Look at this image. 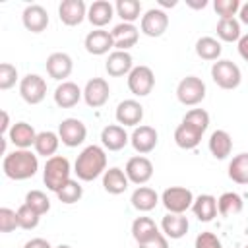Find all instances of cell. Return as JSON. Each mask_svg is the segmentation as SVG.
I'll return each instance as SVG.
<instances>
[{
  "instance_id": "6da1fadb",
  "label": "cell",
  "mask_w": 248,
  "mask_h": 248,
  "mask_svg": "<svg viewBox=\"0 0 248 248\" xmlns=\"http://www.w3.org/2000/svg\"><path fill=\"white\" fill-rule=\"evenodd\" d=\"M2 170L12 180H27L39 170L37 153H33L31 149H14L12 153L4 155Z\"/></svg>"
},
{
  "instance_id": "7a4b0ae2",
  "label": "cell",
  "mask_w": 248,
  "mask_h": 248,
  "mask_svg": "<svg viewBox=\"0 0 248 248\" xmlns=\"http://www.w3.org/2000/svg\"><path fill=\"white\" fill-rule=\"evenodd\" d=\"M107 170V153L101 145H87L74 163V172L79 180L91 182Z\"/></svg>"
},
{
  "instance_id": "3957f363",
  "label": "cell",
  "mask_w": 248,
  "mask_h": 248,
  "mask_svg": "<svg viewBox=\"0 0 248 248\" xmlns=\"http://www.w3.org/2000/svg\"><path fill=\"white\" fill-rule=\"evenodd\" d=\"M70 172H72V167H70V161L62 155H54L50 159H46L45 163V169H43V180H45V186L50 190V192H58L68 180H70Z\"/></svg>"
},
{
  "instance_id": "277c9868",
  "label": "cell",
  "mask_w": 248,
  "mask_h": 248,
  "mask_svg": "<svg viewBox=\"0 0 248 248\" xmlns=\"http://www.w3.org/2000/svg\"><path fill=\"white\" fill-rule=\"evenodd\" d=\"M176 99L184 107H196L205 99V83L198 76H186L176 85Z\"/></svg>"
},
{
  "instance_id": "5b68a950",
  "label": "cell",
  "mask_w": 248,
  "mask_h": 248,
  "mask_svg": "<svg viewBox=\"0 0 248 248\" xmlns=\"http://www.w3.org/2000/svg\"><path fill=\"white\" fill-rule=\"evenodd\" d=\"M211 78L221 89H236L242 81L240 68L231 60H217L211 66Z\"/></svg>"
},
{
  "instance_id": "8992f818",
  "label": "cell",
  "mask_w": 248,
  "mask_h": 248,
  "mask_svg": "<svg viewBox=\"0 0 248 248\" xmlns=\"http://www.w3.org/2000/svg\"><path fill=\"white\" fill-rule=\"evenodd\" d=\"M155 85V74L149 66H134L132 72L128 74V89L136 97H145L153 91Z\"/></svg>"
},
{
  "instance_id": "52a82bcc",
  "label": "cell",
  "mask_w": 248,
  "mask_h": 248,
  "mask_svg": "<svg viewBox=\"0 0 248 248\" xmlns=\"http://www.w3.org/2000/svg\"><path fill=\"white\" fill-rule=\"evenodd\" d=\"M161 202L169 213H184L194 203V194L184 186H170L161 194Z\"/></svg>"
},
{
  "instance_id": "ba28073f",
  "label": "cell",
  "mask_w": 248,
  "mask_h": 248,
  "mask_svg": "<svg viewBox=\"0 0 248 248\" xmlns=\"http://www.w3.org/2000/svg\"><path fill=\"white\" fill-rule=\"evenodd\" d=\"M19 95L27 105H39L46 97V81L39 74H27L19 81Z\"/></svg>"
},
{
  "instance_id": "9c48e42d",
  "label": "cell",
  "mask_w": 248,
  "mask_h": 248,
  "mask_svg": "<svg viewBox=\"0 0 248 248\" xmlns=\"http://www.w3.org/2000/svg\"><path fill=\"white\" fill-rule=\"evenodd\" d=\"M58 136L66 147H78L85 141L87 128L79 118H64L58 126Z\"/></svg>"
},
{
  "instance_id": "30bf717a",
  "label": "cell",
  "mask_w": 248,
  "mask_h": 248,
  "mask_svg": "<svg viewBox=\"0 0 248 248\" xmlns=\"http://www.w3.org/2000/svg\"><path fill=\"white\" fill-rule=\"evenodd\" d=\"M169 27V16L165 10L161 8H151L147 10L143 16H141V23H140V29L143 35L147 37H161Z\"/></svg>"
},
{
  "instance_id": "8fae6325",
  "label": "cell",
  "mask_w": 248,
  "mask_h": 248,
  "mask_svg": "<svg viewBox=\"0 0 248 248\" xmlns=\"http://www.w3.org/2000/svg\"><path fill=\"white\" fill-rule=\"evenodd\" d=\"M110 97V87L105 78H91L83 87V101L91 108H101Z\"/></svg>"
},
{
  "instance_id": "7c38bea8",
  "label": "cell",
  "mask_w": 248,
  "mask_h": 248,
  "mask_svg": "<svg viewBox=\"0 0 248 248\" xmlns=\"http://www.w3.org/2000/svg\"><path fill=\"white\" fill-rule=\"evenodd\" d=\"M124 172H126L130 182L141 186V184L151 180V176H153V163L145 155H136V157L128 159Z\"/></svg>"
},
{
  "instance_id": "4fadbf2b",
  "label": "cell",
  "mask_w": 248,
  "mask_h": 248,
  "mask_svg": "<svg viewBox=\"0 0 248 248\" xmlns=\"http://www.w3.org/2000/svg\"><path fill=\"white\" fill-rule=\"evenodd\" d=\"M157 141H159L157 130H155L153 126H145V124L134 128V132H132V136H130V143H132V147H134L140 155L151 153V151L155 149Z\"/></svg>"
},
{
  "instance_id": "5bb4252c",
  "label": "cell",
  "mask_w": 248,
  "mask_h": 248,
  "mask_svg": "<svg viewBox=\"0 0 248 248\" xmlns=\"http://www.w3.org/2000/svg\"><path fill=\"white\" fill-rule=\"evenodd\" d=\"M87 10L89 8L85 6L83 0H64L58 6V17L64 25L74 27V25H79L87 17Z\"/></svg>"
},
{
  "instance_id": "9a60e30c",
  "label": "cell",
  "mask_w": 248,
  "mask_h": 248,
  "mask_svg": "<svg viewBox=\"0 0 248 248\" xmlns=\"http://www.w3.org/2000/svg\"><path fill=\"white\" fill-rule=\"evenodd\" d=\"M85 50L93 56H103L107 54L110 48H114V41H112V33L105 31V29H93L85 35Z\"/></svg>"
},
{
  "instance_id": "2e32d148",
  "label": "cell",
  "mask_w": 248,
  "mask_h": 248,
  "mask_svg": "<svg viewBox=\"0 0 248 248\" xmlns=\"http://www.w3.org/2000/svg\"><path fill=\"white\" fill-rule=\"evenodd\" d=\"M23 27L31 33H43L48 27V12L41 4H29L25 6L21 14Z\"/></svg>"
},
{
  "instance_id": "e0dca14e",
  "label": "cell",
  "mask_w": 248,
  "mask_h": 248,
  "mask_svg": "<svg viewBox=\"0 0 248 248\" xmlns=\"http://www.w3.org/2000/svg\"><path fill=\"white\" fill-rule=\"evenodd\" d=\"M114 116H116V122L120 126H134V128H138V124L143 118V107L136 99H126V101L118 103Z\"/></svg>"
},
{
  "instance_id": "ac0fdd59",
  "label": "cell",
  "mask_w": 248,
  "mask_h": 248,
  "mask_svg": "<svg viewBox=\"0 0 248 248\" xmlns=\"http://www.w3.org/2000/svg\"><path fill=\"white\" fill-rule=\"evenodd\" d=\"M46 74L52 78V79H58V81H64L72 70H74V60L70 54L66 52H52L48 58H46Z\"/></svg>"
},
{
  "instance_id": "d6986e66",
  "label": "cell",
  "mask_w": 248,
  "mask_h": 248,
  "mask_svg": "<svg viewBox=\"0 0 248 248\" xmlns=\"http://www.w3.org/2000/svg\"><path fill=\"white\" fill-rule=\"evenodd\" d=\"M112 41H114V50H130L132 46H136L138 39H140V29L134 23H118L112 27Z\"/></svg>"
},
{
  "instance_id": "ffe728a7",
  "label": "cell",
  "mask_w": 248,
  "mask_h": 248,
  "mask_svg": "<svg viewBox=\"0 0 248 248\" xmlns=\"http://www.w3.org/2000/svg\"><path fill=\"white\" fill-rule=\"evenodd\" d=\"M132 68H134V58L126 50H112L107 58V64H105L107 74L112 76V78L128 76L132 72Z\"/></svg>"
},
{
  "instance_id": "44dd1931",
  "label": "cell",
  "mask_w": 248,
  "mask_h": 248,
  "mask_svg": "<svg viewBox=\"0 0 248 248\" xmlns=\"http://www.w3.org/2000/svg\"><path fill=\"white\" fill-rule=\"evenodd\" d=\"M128 141H130V138H128L124 126H120V124H108L101 132V143L108 151H120L126 147Z\"/></svg>"
},
{
  "instance_id": "7402d4cb",
  "label": "cell",
  "mask_w": 248,
  "mask_h": 248,
  "mask_svg": "<svg viewBox=\"0 0 248 248\" xmlns=\"http://www.w3.org/2000/svg\"><path fill=\"white\" fill-rule=\"evenodd\" d=\"M188 227H190V223H188V217L184 213H167L161 219L163 234L167 238H172V240L182 238L188 232Z\"/></svg>"
},
{
  "instance_id": "603a6c76",
  "label": "cell",
  "mask_w": 248,
  "mask_h": 248,
  "mask_svg": "<svg viewBox=\"0 0 248 248\" xmlns=\"http://www.w3.org/2000/svg\"><path fill=\"white\" fill-rule=\"evenodd\" d=\"M81 97H83V91L74 81H62L54 89V103L60 108H72V107H76Z\"/></svg>"
},
{
  "instance_id": "cb8c5ba5",
  "label": "cell",
  "mask_w": 248,
  "mask_h": 248,
  "mask_svg": "<svg viewBox=\"0 0 248 248\" xmlns=\"http://www.w3.org/2000/svg\"><path fill=\"white\" fill-rule=\"evenodd\" d=\"M8 140L16 145V149H29L31 145H35L37 132L27 122H16L8 132Z\"/></svg>"
},
{
  "instance_id": "d4e9b609",
  "label": "cell",
  "mask_w": 248,
  "mask_h": 248,
  "mask_svg": "<svg viewBox=\"0 0 248 248\" xmlns=\"http://www.w3.org/2000/svg\"><path fill=\"white\" fill-rule=\"evenodd\" d=\"M114 17V6L108 0H95L87 10V19L93 27L103 29Z\"/></svg>"
},
{
  "instance_id": "484cf974",
  "label": "cell",
  "mask_w": 248,
  "mask_h": 248,
  "mask_svg": "<svg viewBox=\"0 0 248 248\" xmlns=\"http://www.w3.org/2000/svg\"><path fill=\"white\" fill-rule=\"evenodd\" d=\"M128 184H130V180H128L126 172L118 167H110L103 174V188H105V192H108L112 196L124 194L128 190Z\"/></svg>"
},
{
  "instance_id": "4316f807",
  "label": "cell",
  "mask_w": 248,
  "mask_h": 248,
  "mask_svg": "<svg viewBox=\"0 0 248 248\" xmlns=\"http://www.w3.org/2000/svg\"><path fill=\"white\" fill-rule=\"evenodd\" d=\"M130 202H132L134 209L145 213V211H151V209L157 207V203H159V194H157L153 188H149V186H138V188L132 192Z\"/></svg>"
},
{
  "instance_id": "83f0119b",
  "label": "cell",
  "mask_w": 248,
  "mask_h": 248,
  "mask_svg": "<svg viewBox=\"0 0 248 248\" xmlns=\"http://www.w3.org/2000/svg\"><path fill=\"white\" fill-rule=\"evenodd\" d=\"M209 151L219 161L227 159L231 155V151H232V138H231V134L225 132V130H215L209 136Z\"/></svg>"
},
{
  "instance_id": "f1b7e54d",
  "label": "cell",
  "mask_w": 248,
  "mask_h": 248,
  "mask_svg": "<svg viewBox=\"0 0 248 248\" xmlns=\"http://www.w3.org/2000/svg\"><path fill=\"white\" fill-rule=\"evenodd\" d=\"M202 132L196 130L194 126L186 124V122H180L174 130V143L180 147V149H194L198 147V143L202 141Z\"/></svg>"
},
{
  "instance_id": "f546056e",
  "label": "cell",
  "mask_w": 248,
  "mask_h": 248,
  "mask_svg": "<svg viewBox=\"0 0 248 248\" xmlns=\"http://www.w3.org/2000/svg\"><path fill=\"white\" fill-rule=\"evenodd\" d=\"M192 211L194 215L207 223V221H213V217L217 215V198H213L211 194H202L198 198H194V203H192Z\"/></svg>"
},
{
  "instance_id": "4dcf8cb0",
  "label": "cell",
  "mask_w": 248,
  "mask_h": 248,
  "mask_svg": "<svg viewBox=\"0 0 248 248\" xmlns=\"http://www.w3.org/2000/svg\"><path fill=\"white\" fill-rule=\"evenodd\" d=\"M58 145H60V136L50 132V130H45V132H39L37 134V140H35V153L37 155H43L46 159L54 157L56 151H58Z\"/></svg>"
},
{
  "instance_id": "1f68e13d",
  "label": "cell",
  "mask_w": 248,
  "mask_h": 248,
  "mask_svg": "<svg viewBox=\"0 0 248 248\" xmlns=\"http://www.w3.org/2000/svg\"><path fill=\"white\" fill-rule=\"evenodd\" d=\"M244 207V202L242 198L236 194V192H225L219 196L217 200V209L223 217H232V215H238Z\"/></svg>"
},
{
  "instance_id": "d6a6232c",
  "label": "cell",
  "mask_w": 248,
  "mask_h": 248,
  "mask_svg": "<svg viewBox=\"0 0 248 248\" xmlns=\"http://www.w3.org/2000/svg\"><path fill=\"white\" fill-rule=\"evenodd\" d=\"M221 52H223V46L213 37H200L196 41V54L202 60H219Z\"/></svg>"
},
{
  "instance_id": "836d02e7",
  "label": "cell",
  "mask_w": 248,
  "mask_h": 248,
  "mask_svg": "<svg viewBox=\"0 0 248 248\" xmlns=\"http://www.w3.org/2000/svg\"><path fill=\"white\" fill-rule=\"evenodd\" d=\"M229 178L236 184H248V153H238L231 159Z\"/></svg>"
},
{
  "instance_id": "e575fe53",
  "label": "cell",
  "mask_w": 248,
  "mask_h": 248,
  "mask_svg": "<svg viewBox=\"0 0 248 248\" xmlns=\"http://www.w3.org/2000/svg\"><path fill=\"white\" fill-rule=\"evenodd\" d=\"M217 37L225 43H238V39L242 37V31H240V21L236 17H227V19H219L217 23Z\"/></svg>"
},
{
  "instance_id": "d590c367",
  "label": "cell",
  "mask_w": 248,
  "mask_h": 248,
  "mask_svg": "<svg viewBox=\"0 0 248 248\" xmlns=\"http://www.w3.org/2000/svg\"><path fill=\"white\" fill-rule=\"evenodd\" d=\"M157 232H159V229H157V225L151 217H136L134 223H132V236L138 244L151 238Z\"/></svg>"
},
{
  "instance_id": "8d00e7d4",
  "label": "cell",
  "mask_w": 248,
  "mask_h": 248,
  "mask_svg": "<svg viewBox=\"0 0 248 248\" xmlns=\"http://www.w3.org/2000/svg\"><path fill=\"white\" fill-rule=\"evenodd\" d=\"M114 12L124 23H134L136 19H140L141 4L138 0H116Z\"/></svg>"
},
{
  "instance_id": "74e56055",
  "label": "cell",
  "mask_w": 248,
  "mask_h": 248,
  "mask_svg": "<svg viewBox=\"0 0 248 248\" xmlns=\"http://www.w3.org/2000/svg\"><path fill=\"white\" fill-rule=\"evenodd\" d=\"M56 196H58V200H60L62 203L72 205V203H76V202L81 200V196H83V188H81V184H79L78 180H72V178H70V180L56 192Z\"/></svg>"
},
{
  "instance_id": "f35d334b",
  "label": "cell",
  "mask_w": 248,
  "mask_h": 248,
  "mask_svg": "<svg viewBox=\"0 0 248 248\" xmlns=\"http://www.w3.org/2000/svg\"><path fill=\"white\" fill-rule=\"evenodd\" d=\"M23 203H27L31 209H35L39 215H45V213H48V209H50V200L46 198V194L45 192H41V190H29L27 194H25V202Z\"/></svg>"
},
{
  "instance_id": "ab89813d",
  "label": "cell",
  "mask_w": 248,
  "mask_h": 248,
  "mask_svg": "<svg viewBox=\"0 0 248 248\" xmlns=\"http://www.w3.org/2000/svg\"><path fill=\"white\" fill-rule=\"evenodd\" d=\"M182 122L194 126L196 130H200V132L203 134V132L207 130V126H209V112L203 110V108H192V110H188V112L184 114Z\"/></svg>"
},
{
  "instance_id": "60d3db41",
  "label": "cell",
  "mask_w": 248,
  "mask_h": 248,
  "mask_svg": "<svg viewBox=\"0 0 248 248\" xmlns=\"http://www.w3.org/2000/svg\"><path fill=\"white\" fill-rule=\"evenodd\" d=\"M17 219H19V227H21V229L31 231V229H35V227L39 225L41 215H39L35 209H31L27 203H21L19 209H17Z\"/></svg>"
},
{
  "instance_id": "b9f144b4",
  "label": "cell",
  "mask_w": 248,
  "mask_h": 248,
  "mask_svg": "<svg viewBox=\"0 0 248 248\" xmlns=\"http://www.w3.org/2000/svg\"><path fill=\"white\" fill-rule=\"evenodd\" d=\"M240 6H242L240 0H215L213 2V8H215V12L221 19L234 17L240 12Z\"/></svg>"
},
{
  "instance_id": "7bdbcfd3",
  "label": "cell",
  "mask_w": 248,
  "mask_h": 248,
  "mask_svg": "<svg viewBox=\"0 0 248 248\" xmlns=\"http://www.w3.org/2000/svg\"><path fill=\"white\" fill-rule=\"evenodd\" d=\"M17 81V68L10 62H2L0 64V89L8 91L16 85Z\"/></svg>"
},
{
  "instance_id": "ee69618b",
  "label": "cell",
  "mask_w": 248,
  "mask_h": 248,
  "mask_svg": "<svg viewBox=\"0 0 248 248\" xmlns=\"http://www.w3.org/2000/svg\"><path fill=\"white\" fill-rule=\"evenodd\" d=\"M17 227H19L17 211H14L10 207H0V231L2 232H12Z\"/></svg>"
},
{
  "instance_id": "f6af8a7d",
  "label": "cell",
  "mask_w": 248,
  "mask_h": 248,
  "mask_svg": "<svg viewBox=\"0 0 248 248\" xmlns=\"http://www.w3.org/2000/svg\"><path fill=\"white\" fill-rule=\"evenodd\" d=\"M194 248H223V244H221V240L217 238V234L205 231V232H200V234L196 236Z\"/></svg>"
},
{
  "instance_id": "bcb514c9",
  "label": "cell",
  "mask_w": 248,
  "mask_h": 248,
  "mask_svg": "<svg viewBox=\"0 0 248 248\" xmlns=\"http://www.w3.org/2000/svg\"><path fill=\"white\" fill-rule=\"evenodd\" d=\"M138 246H140V248H169V240H167V236H165L163 232H157V234H153L151 238L140 242Z\"/></svg>"
},
{
  "instance_id": "7dc6e473",
  "label": "cell",
  "mask_w": 248,
  "mask_h": 248,
  "mask_svg": "<svg viewBox=\"0 0 248 248\" xmlns=\"http://www.w3.org/2000/svg\"><path fill=\"white\" fill-rule=\"evenodd\" d=\"M23 248H52V246H50V242L45 240V238H31V240H27V242L23 244Z\"/></svg>"
},
{
  "instance_id": "c3c4849f",
  "label": "cell",
  "mask_w": 248,
  "mask_h": 248,
  "mask_svg": "<svg viewBox=\"0 0 248 248\" xmlns=\"http://www.w3.org/2000/svg\"><path fill=\"white\" fill-rule=\"evenodd\" d=\"M238 54L242 56V60L248 62V33L238 39Z\"/></svg>"
},
{
  "instance_id": "681fc988",
  "label": "cell",
  "mask_w": 248,
  "mask_h": 248,
  "mask_svg": "<svg viewBox=\"0 0 248 248\" xmlns=\"http://www.w3.org/2000/svg\"><path fill=\"white\" fill-rule=\"evenodd\" d=\"M10 116H8V112L6 110H2V124H0V132H2V136L6 138L8 136V132H10Z\"/></svg>"
},
{
  "instance_id": "f907efd6",
  "label": "cell",
  "mask_w": 248,
  "mask_h": 248,
  "mask_svg": "<svg viewBox=\"0 0 248 248\" xmlns=\"http://www.w3.org/2000/svg\"><path fill=\"white\" fill-rule=\"evenodd\" d=\"M238 21H240V23H244V25H248V2L240 6V12H238Z\"/></svg>"
},
{
  "instance_id": "816d5d0a",
  "label": "cell",
  "mask_w": 248,
  "mask_h": 248,
  "mask_svg": "<svg viewBox=\"0 0 248 248\" xmlns=\"http://www.w3.org/2000/svg\"><path fill=\"white\" fill-rule=\"evenodd\" d=\"M186 4L190 6V8H194V10H200V8H205L207 6V0H186Z\"/></svg>"
},
{
  "instance_id": "f5cc1de1",
  "label": "cell",
  "mask_w": 248,
  "mask_h": 248,
  "mask_svg": "<svg viewBox=\"0 0 248 248\" xmlns=\"http://www.w3.org/2000/svg\"><path fill=\"white\" fill-rule=\"evenodd\" d=\"M161 6H176V2H167V0H159Z\"/></svg>"
},
{
  "instance_id": "db71d44e",
  "label": "cell",
  "mask_w": 248,
  "mask_h": 248,
  "mask_svg": "<svg viewBox=\"0 0 248 248\" xmlns=\"http://www.w3.org/2000/svg\"><path fill=\"white\" fill-rule=\"evenodd\" d=\"M56 248H72V246H68V244H58Z\"/></svg>"
},
{
  "instance_id": "11a10c76",
  "label": "cell",
  "mask_w": 248,
  "mask_h": 248,
  "mask_svg": "<svg viewBox=\"0 0 248 248\" xmlns=\"http://www.w3.org/2000/svg\"><path fill=\"white\" fill-rule=\"evenodd\" d=\"M244 248H248V246H244Z\"/></svg>"
}]
</instances>
